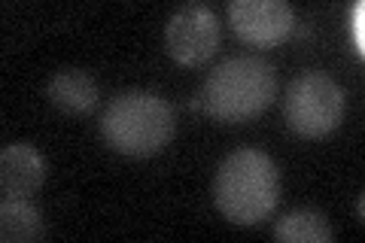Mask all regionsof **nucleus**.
<instances>
[{
  "label": "nucleus",
  "mask_w": 365,
  "mask_h": 243,
  "mask_svg": "<svg viewBox=\"0 0 365 243\" xmlns=\"http://www.w3.org/2000/svg\"><path fill=\"white\" fill-rule=\"evenodd\" d=\"M277 98V73L274 64L259 55L225 58L207 73L201 88V103L210 119L225 125H241L265 113Z\"/></svg>",
  "instance_id": "f257e3e1"
},
{
  "label": "nucleus",
  "mask_w": 365,
  "mask_h": 243,
  "mask_svg": "<svg viewBox=\"0 0 365 243\" xmlns=\"http://www.w3.org/2000/svg\"><path fill=\"white\" fill-rule=\"evenodd\" d=\"M213 198L235 225H259L277 210L280 170L259 149H237L225 155L213 180Z\"/></svg>",
  "instance_id": "f03ea898"
},
{
  "label": "nucleus",
  "mask_w": 365,
  "mask_h": 243,
  "mask_svg": "<svg viewBox=\"0 0 365 243\" xmlns=\"http://www.w3.org/2000/svg\"><path fill=\"white\" fill-rule=\"evenodd\" d=\"M177 131L174 107L155 91H122L101 115V134L122 155H155Z\"/></svg>",
  "instance_id": "7ed1b4c3"
},
{
  "label": "nucleus",
  "mask_w": 365,
  "mask_h": 243,
  "mask_svg": "<svg viewBox=\"0 0 365 243\" xmlns=\"http://www.w3.org/2000/svg\"><path fill=\"white\" fill-rule=\"evenodd\" d=\"M344 110H347L344 88L323 71H307L295 76L287 88V98H283L287 125L299 137H307V140L332 134L341 125V119H344Z\"/></svg>",
  "instance_id": "20e7f679"
},
{
  "label": "nucleus",
  "mask_w": 365,
  "mask_h": 243,
  "mask_svg": "<svg viewBox=\"0 0 365 243\" xmlns=\"http://www.w3.org/2000/svg\"><path fill=\"white\" fill-rule=\"evenodd\" d=\"M168 55L182 67H198L220 49V19L210 6L186 4L165 25Z\"/></svg>",
  "instance_id": "39448f33"
},
{
  "label": "nucleus",
  "mask_w": 365,
  "mask_h": 243,
  "mask_svg": "<svg viewBox=\"0 0 365 243\" xmlns=\"http://www.w3.org/2000/svg\"><path fill=\"white\" fill-rule=\"evenodd\" d=\"M228 25L244 43L256 49H271L289 40L295 31V13L287 0H232Z\"/></svg>",
  "instance_id": "423d86ee"
},
{
  "label": "nucleus",
  "mask_w": 365,
  "mask_h": 243,
  "mask_svg": "<svg viewBox=\"0 0 365 243\" xmlns=\"http://www.w3.org/2000/svg\"><path fill=\"white\" fill-rule=\"evenodd\" d=\"M46 180V158L31 143H9L0 152V189L6 198H28Z\"/></svg>",
  "instance_id": "0eeeda50"
},
{
  "label": "nucleus",
  "mask_w": 365,
  "mask_h": 243,
  "mask_svg": "<svg viewBox=\"0 0 365 243\" xmlns=\"http://www.w3.org/2000/svg\"><path fill=\"white\" fill-rule=\"evenodd\" d=\"M49 100L58 107L61 113L71 115H88L98 107L101 100V88L95 83V76L88 71H79V67H64L49 79V88H46Z\"/></svg>",
  "instance_id": "6e6552de"
},
{
  "label": "nucleus",
  "mask_w": 365,
  "mask_h": 243,
  "mask_svg": "<svg viewBox=\"0 0 365 243\" xmlns=\"http://www.w3.org/2000/svg\"><path fill=\"white\" fill-rule=\"evenodd\" d=\"M46 234L43 213L25 198H4L0 204V237L4 243H25L40 240Z\"/></svg>",
  "instance_id": "1a4fd4ad"
},
{
  "label": "nucleus",
  "mask_w": 365,
  "mask_h": 243,
  "mask_svg": "<svg viewBox=\"0 0 365 243\" xmlns=\"http://www.w3.org/2000/svg\"><path fill=\"white\" fill-rule=\"evenodd\" d=\"M274 237L287 243H329L335 231L319 210H292L274 225Z\"/></svg>",
  "instance_id": "9d476101"
},
{
  "label": "nucleus",
  "mask_w": 365,
  "mask_h": 243,
  "mask_svg": "<svg viewBox=\"0 0 365 243\" xmlns=\"http://www.w3.org/2000/svg\"><path fill=\"white\" fill-rule=\"evenodd\" d=\"M347 31H350V43L356 55L365 52V4L356 0V4H350L347 9Z\"/></svg>",
  "instance_id": "9b49d317"
}]
</instances>
